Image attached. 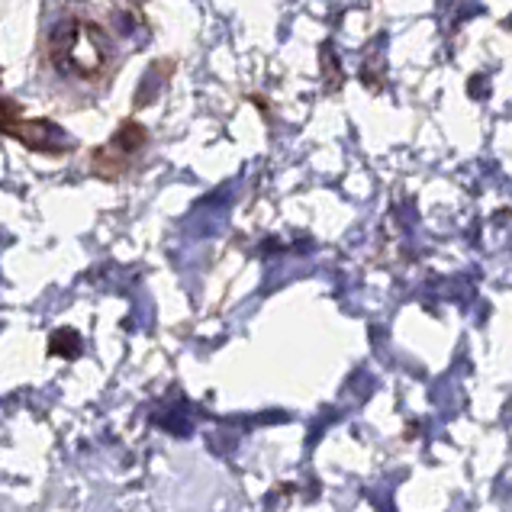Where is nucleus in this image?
<instances>
[{"label": "nucleus", "instance_id": "39448f33", "mask_svg": "<svg viewBox=\"0 0 512 512\" xmlns=\"http://www.w3.org/2000/svg\"><path fill=\"white\" fill-rule=\"evenodd\" d=\"M126 4H145V0H126Z\"/></svg>", "mask_w": 512, "mask_h": 512}, {"label": "nucleus", "instance_id": "20e7f679", "mask_svg": "<svg viewBox=\"0 0 512 512\" xmlns=\"http://www.w3.org/2000/svg\"><path fill=\"white\" fill-rule=\"evenodd\" d=\"M81 351H84V345H81V335H78L75 329L62 326V329H55V332H52V339H49V355L65 358V361H75V358L81 355Z\"/></svg>", "mask_w": 512, "mask_h": 512}, {"label": "nucleus", "instance_id": "f257e3e1", "mask_svg": "<svg viewBox=\"0 0 512 512\" xmlns=\"http://www.w3.org/2000/svg\"><path fill=\"white\" fill-rule=\"evenodd\" d=\"M42 75L75 87H104L116 68V42L104 23L84 13L55 20L42 36Z\"/></svg>", "mask_w": 512, "mask_h": 512}, {"label": "nucleus", "instance_id": "f03ea898", "mask_svg": "<svg viewBox=\"0 0 512 512\" xmlns=\"http://www.w3.org/2000/svg\"><path fill=\"white\" fill-rule=\"evenodd\" d=\"M0 136L20 142L23 149L39 155H68L75 142L49 116H26L17 100L0 94Z\"/></svg>", "mask_w": 512, "mask_h": 512}, {"label": "nucleus", "instance_id": "7ed1b4c3", "mask_svg": "<svg viewBox=\"0 0 512 512\" xmlns=\"http://www.w3.org/2000/svg\"><path fill=\"white\" fill-rule=\"evenodd\" d=\"M145 145H149V129L139 120H123L110 142L91 152V174L100 181H120L145 152Z\"/></svg>", "mask_w": 512, "mask_h": 512}]
</instances>
